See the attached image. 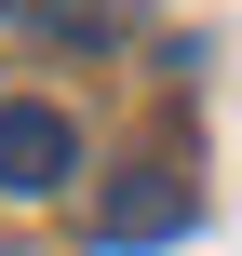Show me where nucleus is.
Segmentation results:
<instances>
[{
  "label": "nucleus",
  "mask_w": 242,
  "mask_h": 256,
  "mask_svg": "<svg viewBox=\"0 0 242 256\" xmlns=\"http://www.w3.org/2000/svg\"><path fill=\"white\" fill-rule=\"evenodd\" d=\"M67 176H81V122L40 108V94H13V108H0V189H13V202H54Z\"/></svg>",
  "instance_id": "obj_1"
},
{
  "label": "nucleus",
  "mask_w": 242,
  "mask_h": 256,
  "mask_svg": "<svg viewBox=\"0 0 242 256\" xmlns=\"http://www.w3.org/2000/svg\"><path fill=\"white\" fill-rule=\"evenodd\" d=\"M189 216H202V189H189L175 162H135V176L94 202V243H108V256H148V243H175Z\"/></svg>",
  "instance_id": "obj_2"
}]
</instances>
